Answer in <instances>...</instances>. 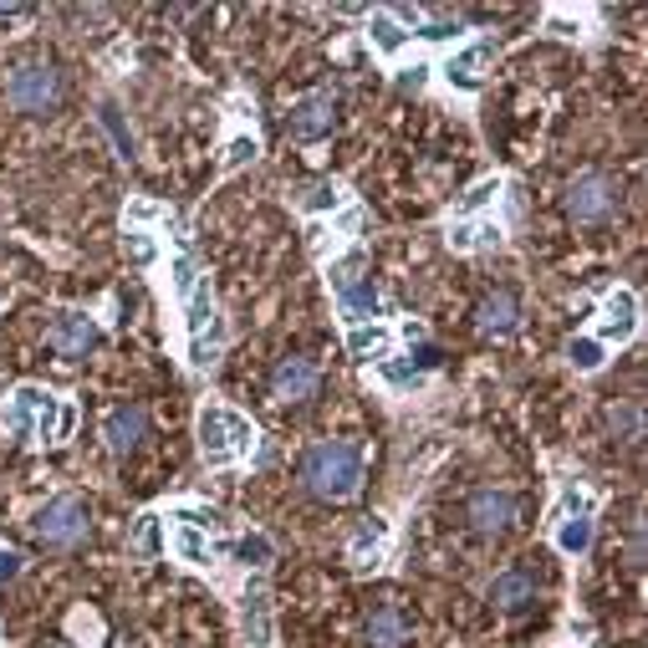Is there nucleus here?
<instances>
[{
    "instance_id": "obj_1",
    "label": "nucleus",
    "mask_w": 648,
    "mask_h": 648,
    "mask_svg": "<svg viewBox=\"0 0 648 648\" xmlns=\"http://www.w3.org/2000/svg\"><path fill=\"white\" fill-rule=\"evenodd\" d=\"M301 481L322 500H352L363 485V445L358 439H322L301 460Z\"/></svg>"
},
{
    "instance_id": "obj_2",
    "label": "nucleus",
    "mask_w": 648,
    "mask_h": 648,
    "mask_svg": "<svg viewBox=\"0 0 648 648\" xmlns=\"http://www.w3.org/2000/svg\"><path fill=\"white\" fill-rule=\"evenodd\" d=\"M256 449V424L246 414H235L225 403H210L200 414V454L210 465H230V460H246Z\"/></svg>"
},
{
    "instance_id": "obj_3",
    "label": "nucleus",
    "mask_w": 648,
    "mask_h": 648,
    "mask_svg": "<svg viewBox=\"0 0 648 648\" xmlns=\"http://www.w3.org/2000/svg\"><path fill=\"white\" fill-rule=\"evenodd\" d=\"M327 282H333L337 312L348 316V327H363V322H378L383 316V291L373 276H363V256H358V250L342 256V261L327 271Z\"/></svg>"
},
{
    "instance_id": "obj_4",
    "label": "nucleus",
    "mask_w": 648,
    "mask_h": 648,
    "mask_svg": "<svg viewBox=\"0 0 648 648\" xmlns=\"http://www.w3.org/2000/svg\"><path fill=\"white\" fill-rule=\"evenodd\" d=\"M87 521H92V515H87L83 496H57L36 511V536H41L47 547H77L87 536Z\"/></svg>"
},
{
    "instance_id": "obj_5",
    "label": "nucleus",
    "mask_w": 648,
    "mask_h": 648,
    "mask_svg": "<svg viewBox=\"0 0 648 648\" xmlns=\"http://www.w3.org/2000/svg\"><path fill=\"white\" fill-rule=\"evenodd\" d=\"M57 409H62L57 394L36 388V383H21L11 394V429L36 434V439H57Z\"/></svg>"
},
{
    "instance_id": "obj_6",
    "label": "nucleus",
    "mask_w": 648,
    "mask_h": 648,
    "mask_svg": "<svg viewBox=\"0 0 648 648\" xmlns=\"http://www.w3.org/2000/svg\"><path fill=\"white\" fill-rule=\"evenodd\" d=\"M618 210V179L608 174H582L572 189H566V215L582 220V225H598Z\"/></svg>"
},
{
    "instance_id": "obj_7",
    "label": "nucleus",
    "mask_w": 648,
    "mask_h": 648,
    "mask_svg": "<svg viewBox=\"0 0 648 648\" xmlns=\"http://www.w3.org/2000/svg\"><path fill=\"white\" fill-rule=\"evenodd\" d=\"M57 72L41 67V62H26V67L11 72V83H5V98L16 102L21 113H51V102H57Z\"/></svg>"
},
{
    "instance_id": "obj_8",
    "label": "nucleus",
    "mask_w": 648,
    "mask_h": 648,
    "mask_svg": "<svg viewBox=\"0 0 648 648\" xmlns=\"http://www.w3.org/2000/svg\"><path fill=\"white\" fill-rule=\"evenodd\" d=\"M337 123V98L333 92H312V98H301L286 117V134L297 138V144H316V138H327Z\"/></svg>"
},
{
    "instance_id": "obj_9",
    "label": "nucleus",
    "mask_w": 648,
    "mask_h": 648,
    "mask_svg": "<svg viewBox=\"0 0 648 648\" xmlns=\"http://www.w3.org/2000/svg\"><path fill=\"white\" fill-rule=\"evenodd\" d=\"M98 337H102V327L87 312H62L47 327V342L62 352V358H83L87 348H98Z\"/></svg>"
},
{
    "instance_id": "obj_10",
    "label": "nucleus",
    "mask_w": 648,
    "mask_h": 648,
    "mask_svg": "<svg viewBox=\"0 0 648 648\" xmlns=\"http://www.w3.org/2000/svg\"><path fill=\"white\" fill-rule=\"evenodd\" d=\"M470 515V526L481 536H500V532H511V521H515V500L511 490H475L465 506Z\"/></svg>"
},
{
    "instance_id": "obj_11",
    "label": "nucleus",
    "mask_w": 648,
    "mask_h": 648,
    "mask_svg": "<svg viewBox=\"0 0 648 648\" xmlns=\"http://www.w3.org/2000/svg\"><path fill=\"white\" fill-rule=\"evenodd\" d=\"M638 333V297L628 286H618L602 297V322H598V342H628Z\"/></svg>"
},
{
    "instance_id": "obj_12",
    "label": "nucleus",
    "mask_w": 648,
    "mask_h": 648,
    "mask_svg": "<svg viewBox=\"0 0 648 648\" xmlns=\"http://www.w3.org/2000/svg\"><path fill=\"white\" fill-rule=\"evenodd\" d=\"M240 633H246L250 648H271L276 623H271V593L261 587V582H250L246 598H240Z\"/></svg>"
},
{
    "instance_id": "obj_13",
    "label": "nucleus",
    "mask_w": 648,
    "mask_h": 648,
    "mask_svg": "<svg viewBox=\"0 0 648 648\" xmlns=\"http://www.w3.org/2000/svg\"><path fill=\"white\" fill-rule=\"evenodd\" d=\"M490 41H470V47H460V51H449V62L439 72H445V83L449 87H460V92H475L481 87V67L490 62Z\"/></svg>"
},
{
    "instance_id": "obj_14",
    "label": "nucleus",
    "mask_w": 648,
    "mask_h": 648,
    "mask_svg": "<svg viewBox=\"0 0 648 648\" xmlns=\"http://www.w3.org/2000/svg\"><path fill=\"white\" fill-rule=\"evenodd\" d=\"M144 429H149V414L138 403H117L113 414H108V424H102V439H108L113 454H128V449H138Z\"/></svg>"
},
{
    "instance_id": "obj_15",
    "label": "nucleus",
    "mask_w": 648,
    "mask_h": 648,
    "mask_svg": "<svg viewBox=\"0 0 648 648\" xmlns=\"http://www.w3.org/2000/svg\"><path fill=\"white\" fill-rule=\"evenodd\" d=\"M312 388H316V363L312 358H286V363L271 373V394H276L282 403L312 399Z\"/></svg>"
},
{
    "instance_id": "obj_16",
    "label": "nucleus",
    "mask_w": 648,
    "mask_h": 648,
    "mask_svg": "<svg viewBox=\"0 0 648 648\" xmlns=\"http://www.w3.org/2000/svg\"><path fill=\"white\" fill-rule=\"evenodd\" d=\"M383 547H388V521H383V515H363V521H358V532L348 536V557L358 566H378Z\"/></svg>"
},
{
    "instance_id": "obj_17",
    "label": "nucleus",
    "mask_w": 648,
    "mask_h": 648,
    "mask_svg": "<svg viewBox=\"0 0 648 648\" xmlns=\"http://www.w3.org/2000/svg\"><path fill=\"white\" fill-rule=\"evenodd\" d=\"M394 348V327L388 322H363V327H348V352L358 363H383Z\"/></svg>"
},
{
    "instance_id": "obj_18",
    "label": "nucleus",
    "mask_w": 648,
    "mask_h": 648,
    "mask_svg": "<svg viewBox=\"0 0 648 648\" xmlns=\"http://www.w3.org/2000/svg\"><path fill=\"white\" fill-rule=\"evenodd\" d=\"M490 602L496 608H526V602H536V577L526 572V566H511V572H500L496 582H490Z\"/></svg>"
},
{
    "instance_id": "obj_19",
    "label": "nucleus",
    "mask_w": 648,
    "mask_h": 648,
    "mask_svg": "<svg viewBox=\"0 0 648 648\" xmlns=\"http://www.w3.org/2000/svg\"><path fill=\"white\" fill-rule=\"evenodd\" d=\"M449 246L454 250H496L500 225H490V220H449Z\"/></svg>"
},
{
    "instance_id": "obj_20",
    "label": "nucleus",
    "mask_w": 648,
    "mask_h": 648,
    "mask_svg": "<svg viewBox=\"0 0 648 648\" xmlns=\"http://www.w3.org/2000/svg\"><path fill=\"white\" fill-rule=\"evenodd\" d=\"M481 327L485 333H515V322H521V301L511 297V291H496V297L481 301Z\"/></svg>"
},
{
    "instance_id": "obj_21",
    "label": "nucleus",
    "mask_w": 648,
    "mask_h": 648,
    "mask_svg": "<svg viewBox=\"0 0 648 648\" xmlns=\"http://www.w3.org/2000/svg\"><path fill=\"white\" fill-rule=\"evenodd\" d=\"M409 36L414 32H403L388 11H373V16H367V41H373V51H383V57H399V51L409 47Z\"/></svg>"
},
{
    "instance_id": "obj_22",
    "label": "nucleus",
    "mask_w": 648,
    "mask_h": 648,
    "mask_svg": "<svg viewBox=\"0 0 648 648\" xmlns=\"http://www.w3.org/2000/svg\"><path fill=\"white\" fill-rule=\"evenodd\" d=\"M403 633H409L403 608H378V613L367 618V644H373V648H399Z\"/></svg>"
},
{
    "instance_id": "obj_23",
    "label": "nucleus",
    "mask_w": 648,
    "mask_h": 648,
    "mask_svg": "<svg viewBox=\"0 0 648 648\" xmlns=\"http://www.w3.org/2000/svg\"><path fill=\"white\" fill-rule=\"evenodd\" d=\"M500 200V179L490 174V179L481 184H470L465 195H460V204H454V220H470V215H481V210H490V204Z\"/></svg>"
},
{
    "instance_id": "obj_24",
    "label": "nucleus",
    "mask_w": 648,
    "mask_h": 648,
    "mask_svg": "<svg viewBox=\"0 0 648 648\" xmlns=\"http://www.w3.org/2000/svg\"><path fill=\"white\" fill-rule=\"evenodd\" d=\"M557 547L566 557H582L593 547V515H572V521H557Z\"/></svg>"
},
{
    "instance_id": "obj_25",
    "label": "nucleus",
    "mask_w": 648,
    "mask_h": 648,
    "mask_svg": "<svg viewBox=\"0 0 648 648\" xmlns=\"http://www.w3.org/2000/svg\"><path fill=\"white\" fill-rule=\"evenodd\" d=\"M174 551H179L189 566H210V562H215V547H210L204 532H195V526H179V532H174Z\"/></svg>"
},
{
    "instance_id": "obj_26",
    "label": "nucleus",
    "mask_w": 648,
    "mask_h": 648,
    "mask_svg": "<svg viewBox=\"0 0 648 648\" xmlns=\"http://www.w3.org/2000/svg\"><path fill=\"white\" fill-rule=\"evenodd\" d=\"M572 515H593V496L577 490V485H562V496L551 506V526H557V521H572Z\"/></svg>"
},
{
    "instance_id": "obj_27",
    "label": "nucleus",
    "mask_w": 648,
    "mask_h": 648,
    "mask_svg": "<svg viewBox=\"0 0 648 648\" xmlns=\"http://www.w3.org/2000/svg\"><path fill=\"white\" fill-rule=\"evenodd\" d=\"M566 363L582 367V373H598L602 367V342L598 337H572V342H566Z\"/></svg>"
},
{
    "instance_id": "obj_28",
    "label": "nucleus",
    "mask_w": 648,
    "mask_h": 648,
    "mask_svg": "<svg viewBox=\"0 0 648 648\" xmlns=\"http://www.w3.org/2000/svg\"><path fill=\"white\" fill-rule=\"evenodd\" d=\"M134 551L138 557H159V551H164V515H144V521H138Z\"/></svg>"
},
{
    "instance_id": "obj_29",
    "label": "nucleus",
    "mask_w": 648,
    "mask_h": 648,
    "mask_svg": "<svg viewBox=\"0 0 648 648\" xmlns=\"http://www.w3.org/2000/svg\"><path fill=\"white\" fill-rule=\"evenodd\" d=\"M337 204H342V189H337V184H312V189L301 195V210H312V215H327V210L337 215Z\"/></svg>"
},
{
    "instance_id": "obj_30",
    "label": "nucleus",
    "mask_w": 648,
    "mask_h": 648,
    "mask_svg": "<svg viewBox=\"0 0 648 648\" xmlns=\"http://www.w3.org/2000/svg\"><path fill=\"white\" fill-rule=\"evenodd\" d=\"M98 117H102V128L113 134L117 153H123V159H134V134L123 128V117H117V102H102V108H98Z\"/></svg>"
},
{
    "instance_id": "obj_31",
    "label": "nucleus",
    "mask_w": 648,
    "mask_h": 648,
    "mask_svg": "<svg viewBox=\"0 0 648 648\" xmlns=\"http://www.w3.org/2000/svg\"><path fill=\"white\" fill-rule=\"evenodd\" d=\"M215 358H220V322L204 337H189V363L195 367H215Z\"/></svg>"
},
{
    "instance_id": "obj_32",
    "label": "nucleus",
    "mask_w": 648,
    "mask_h": 648,
    "mask_svg": "<svg viewBox=\"0 0 648 648\" xmlns=\"http://www.w3.org/2000/svg\"><path fill=\"white\" fill-rule=\"evenodd\" d=\"M378 373H383V383H388V388H419V383H424V373H419L414 363H394V358H383Z\"/></svg>"
},
{
    "instance_id": "obj_33",
    "label": "nucleus",
    "mask_w": 648,
    "mask_h": 648,
    "mask_svg": "<svg viewBox=\"0 0 648 648\" xmlns=\"http://www.w3.org/2000/svg\"><path fill=\"white\" fill-rule=\"evenodd\" d=\"M169 271H174V291H179V297H189V291L200 286V266H195V256H189V250H179Z\"/></svg>"
},
{
    "instance_id": "obj_34",
    "label": "nucleus",
    "mask_w": 648,
    "mask_h": 648,
    "mask_svg": "<svg viewBox=\"0 0 648 648\" xmlns=\"http://www.w3.org/2000/svg\"><path fill=\"white\" fill-rule=\"evenodd\" d=\"M235 557H240L246 566H266L271 562V541L266 536H240V541H235Z\"/></svg>"
},
{
    "instance_id": "obj_35",
    "label": "nucleus",
    "mask_w": 648,
    "mask_h": 648,
    "mask_svg": "<svg viewBox=\"0 0 648 648\" xmlns=\"http://www.w3.org/2000/svg\"><path fill=\"white\" fill-rule=\"evenodd\" d=\"M256 138H230V144H225V169H240V164H250V159H256Z\"/></svg>"
},
{
    "instance_id": "obj_36",
    "label": "nucleus",
    "mask_w": 648,
    "mask_h": 648,
    "mask_svg": "<svg viewBox=\"0 0 648 648\" xmlns=\"http://www.w3.org/2000/svg\"><path fill=\"white\" fill-rule=\"evenodd\" d=\"M128 250H134V261H138V266H149L153 256H159V246H153V235H144V230H128Z\"/></svg>"
},
{
    "instance_id": "obj_37",
    "label": "nucleus",
    "mask_w": 648,
    "mask_h": 648,
    "mask_svg": "<svg viewBox=\"0 0 648 648\" xmlns=\"http://www.w3.org/2000/svg\"><path fill=\"white\" fill-rule=\"evenodd\" d=\"M429 72H434V67H424V62H414V67H403V72H399V87H403V92H419V87L429 83Z\"/></svg>"
},
{
    "instance_id": "obj_38",
    "label": "nucleus",
    "mask_w": 648,
    "mask_h": 648,
    "mask_svg": "<svg viewBox=\"0 0 648 648\" xmlns=\"http://www.w3.org/2000/svg\"><path fill=\"white\" fill-rule=\"evenodd\" d=\"M613 434H638V409H608Z\"/></svg>"
},
{
    "instance_id": "obj_39",
    "label": "nucleus",
    "mask_w": 648,
    "mask_h": 648,
    "mask_svg": "<svg viewBox=\"0 0 648 648\" xmlns=\"http://www.w3.org/2000/svg\"><path fill=\"white\" fill-rule=\"evenodd\" d=\"M72 429H77V403L62 399V409H57V439H72Z\"/></svg>"
},
{
    "instance_id": "obj_40",
    "label": "nucleus",
    "mask_w": 648,
    "mask_h": 648,
    "mask_svg": "<svg viewBox=\"0 0 648 648\" xmlns=\"http://www.w3.org/2000/svg\"><path fill=\"white\" fill-rule=\"evenodd\" d=\"M128 220H138V225H149V220H159V204L134 200V204H128Z\"/></svg>"
},
{
    "instance_id": "obj_41",
    "label": "nucleus",
    "mask_w": 648,
    "mask_h": 648,
    "mask_svg": "<svg viewBox=\"0 0 648 648\" xmlns=\"http://www.w3.org/2000/svg\"><path fill=\"white\" fill-rule=\"evenodd\" d=\"M551 32H557V36H577V32H582V21L562 16V11H551Z\"/></svg>"
},
{
    "instance_id": "obj_42",
    "label": "nucleus",
    "mask_w": 648,
    "mask_h": 648,
    "mask_svg": "<svg viewBox=\"0 0 648 648\" xmlns=\"http://www.w3.org/2000/svg\"><path fill=\"white\" fill-rule=\"evenodd\" d=\"M11 577H21V557L16 551H0V582H11Z\"/></svg>"
},
{
    "instance_id": "obj_43",
    "label": "nucleus",
    "mask_w": 648,
    "mask_h": 648,
    "mask_svg": "<svg viewBox=\"0 0 648 648\" xmlns=\"http://www.w3.org/2000/svg\"><path fill=\"white\" fill-rule=\"evenodd\" d=\"M337 230H358V210H342V215H337Z\"/></svg>"
},
{
    "instance_id": "obj_44",
    "label": "nucleus",
    "mask_w": 648,
    "mask_h": 648,
    "mask_svg": "<svg viewBox=\"0 0 648 648\" xmlns=\"http://www.w3.org/2000/svg\"><path fill=\"white\" fill-rule=\"evenodd\" d=\"M62 648H83V644H62Z\"/></svg>"
}]
</instances>
